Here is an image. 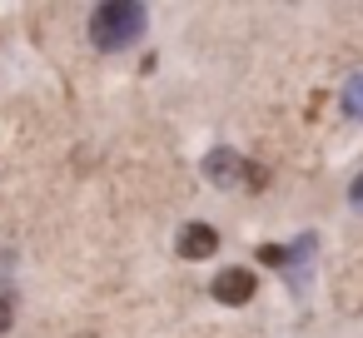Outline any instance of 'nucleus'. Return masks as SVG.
<instances>
[{
    "label": "nucleus",
    "instance_id": "2",
    "mask_svg": "<svg viewBox=\"0 0 363 338\" xmlns=\"http://www.w3.org/2000/svg\"><path fill=\"white\" fill-rule=\"evenodd\" d=\"M254 274L249 269H224V274H214V298L219 303H229V308H239V303H249L254 298Z\"/></svg>",
    "mask_w": 363,
    "mask_h": 338
},
{
    "label": "nucleus",
    "instance_id": "8",
    "mask_svg": "<svg viewBox=\"0 0 363 338\" xmlns=\"http://www.w3.org/2000/svg\"><path fill=\"white\" fill-rule=\"evenodd\" d=\"M11 323H16V313H11V303H6V298H0V333H6Z\"/></svg>",
    "mask_w": 363,
    "mask_h": 338
},
{
    "label": "nucleus",
    "instance_id": "4",
    "mask_svg": "<svg viewBox=\"0 0 363 338\" xmlns=\"http://www.w3.org/2000/svg\"><path fill=\"white\" fill-rule=\"evenodd\" d=\"M204 174H209L214 184H234V179H244L249 169H244V159H239L234 150H214V154L204 159Z\"/></svg>",
    "mask_w": 363,
    "mask_h": 338
},
{
    "label": "nucleus",
    "instance_id": "3",
    "mask_svg": "<svg viewBox=\"0 0 363 338\" xmlns=\"http://www.w3.org/2000/svg\"><path fill=\"white\" fill-rule=\"evenodd\" d=\"M219 249V234L209 229V224H189L184 234H179V259H209Z\"/></svg>",
    "mask_w": 363,
    "mask_h": 338
},
{
    "label": "nucleus",
    "instance_id": "7",
    "mask_svg": "<svg viewBox=\"0 0 363 338\" xmlns=\"http://www.w3.org/2000/svg\"><path fill=\"white\" fill-rule=\"evenodd\" d=\"M259 259H264V264H284L289 254H284V249H274V244H264V249H259Z\"/></svg>",
    "mask_w": 363,
    "mask_h": 338
},
{
    "label": "nucleus",
    "instance_id": "1",
    "mask_svg": "<svg viewBox=\"0 0 363 338\" xmlns=\"http://www.w3.org/2000/svg\"><path fill=\"white\" fill-rule=\"evenodd\" d=\"M145 21H150V11L140 0H105V6H95V16H90V40L100 50H130L145 35Z\"/></svg>",
    "mask_w": 363,
    "mask_h": 338
},
{
    "label": "nucleus",
    "instance_id": "6",
    "mask_svg": "<svg viewBox=\"0 0 363 338\" xmlns=\"http://www.w3.org/2000/svg\"><path fill=\"white\" fill-rule=\"evenodd\" d=\"M348 204H353V209H358V214H363V174H358V179H353V184H348Z\"/></svg>",
    "mask_w": 363,
    "mask_h": 338
},
{
    "label": "nucleus",
    "instance_id": "5",
    "mask_svg": "<svg viewBox=\"0 0 363 338\" xmlns=\"http://www.w3.org/2000/svg\"><path fill=\"white\" fill-rule=\"evenodd\" d=\"M343 115L348 120H363V70L348 75V85H343Z\"/></svg>",
    "mask_w": 363,
    "mask_h": 338
}]
</instances>
